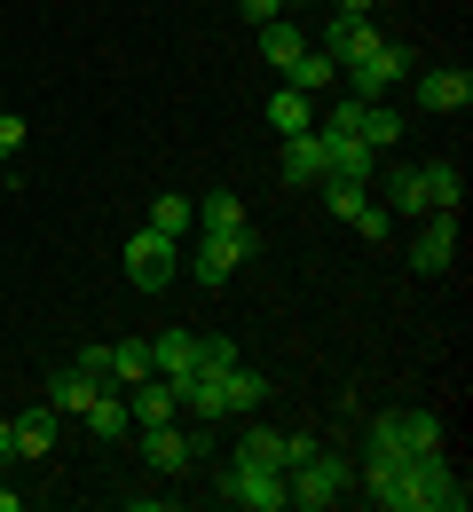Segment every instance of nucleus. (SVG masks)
I'll list each match as a JSON object with an SVG mask.
<instances>
[{"label":"nucleus","mask_w":473,"mask_h":512,"mask_svg":"<svg viewBox=\"0 0 473 512\" xmlns=\"http://www.w3.org/2000/svg\"><path fill=\"white\" fill-rule=\"evenodd\" d=\"M363 489H371V505H387V512H466V481L450 473L442 449H418V457L371 449L363 457Z\"/></svg>","instance_id":"f257e3e1"},{"label":"nucleus","mask_w":473,"mask_h":512,"mask_svg":"<svg viewBox=\"0 0 473 512\" xmlns=\"http://www.w3.org/2000/svg\"><path fill=\"white\" fill-rule=\"evenodd\" d=\"M284 497H292V512H332L339 497H347V457H339V449H316V457L284 465Z\"/></svg>","instance_id":"f03ea898"},{"label":"nucleus","mask_w":473,"mask_h":512,"mask_svg":"<svg viewBox=\"0 0 473 512\" xmlns=\"http://www.w3.org/2000/svg\"><path fill=\"white\" fill-rule=\"evenodd\" d=\"M339 71H347V87H355L363 103H387V87H403L410 71H418V56H410L403 40H371L355 64H339Z\"/></svg>","instance_id":"7ed1b4c3"},{"label":"nucleus","mask_w":473,"mask_h":512,"mask_svg":"<svg viewBox=\"0 0 473 512\" xmlns=\"http://www.w3.org/2000/svg\"><path fill=\"white\" fill-rule=\"evenodd\" d=\"M174 268H182V245H174V237H158V229H135V237H127V284H135V292H166Z\"/></svg>","instance_id":"20e7f679"},{"label":"nucleus","mask_w":473,"mask_h":512,"mask_svg":"<svg viewBox=\"0 0 473 512\" xmlns=\"http://www.w3.org/2000/svg\"><path fill=\"white\" fill-rule=\"evenodd\" d=\"M221 497H229V505H245V512H292L284 473H276V465H245V457L221 473Z\"/></svg>","instance_id":"39448f33"},{"label":"nucleus","mask_w":473,"mask_h":512,"mask_svg":"<svg viewBox=\"0 0 473 512\" xmlns=\"http://www.w3.org/2000/svg\"><path fill=\"white\" fill-rule=\"evenodd\" d=\"M245 253H261V237H253V221H245V229H205V245L190 253V268H198V284L213 292V284H229V268H237Z\"/></svg>","instance_id":"423d86ee"},{"label":"nucleus","mask_w":473,"mask_h":512,"mask_svg":"<svg viewBox=\"0 0 473 512\" xmlns=\"http://www.w3.org/2000/svg\"><path fill=\"white\" fill-rule=\"evenodd\" d=\"M371 449L418 457V449H442V426H434V410H387V418L371 426Z\"/></svg>","instance_id":"0eeeda50"},{"label":"nucleus","mask_w":473,"mask_h":512,"mask_svg":"<svg viewBox=\"0 0 473 512\" xmlns=\"http://www.w3.org/2000/svg\"><path fill=\"white\" fill-rule=\"evenodd\" d=\"M135 434H142V465L150 473H190L198 465V434H182L174 418L166 426H135Z\"/></svg>","instance_id":"6e6552de"},{"label":"nucleus","mask_w":473,"mask_h":512,"mask_svg":"<svg viewBox=\"0 0 473 512\" xmlns=\"http://www.w3.org/2000/svg\"><path fill=\"white\" fill-rule=\"evenodd\" d=\"M316 142H324V182H363V190H371L379 150H363L355 134H324V127H316Z\"/></svg>","instance_id":"1a4fd4ad"},{"label":"nucleus","mask_w":473,"mask_h":512,"mask_svg":"<svg viewBox=\"0 0 473 512\" xmlns=\"http://www.w3.org/2000/svg\"><path fill=\"white\" fill-rule=\"evenodd\" d=\"M450 260H458V213H434V221L410 237V268H418V276H442Z\"/></svg>","instance_id":"9d476101"},{"label":"nucleus","mask_w":473,"mask_h":512,"mask_svg":"<svg viewBox=\"0 0 473 512\" xmlns=\"http://www.w3.org/2000/svg\"><path fill=\"white\" fill-rule=\"evenodd\" d=\"M418 103H426L434 119L466 111V103H473V71H466V64H458V71H418Z\"/></svg>","instance_id":"9b49d317"},{"label":"nucleus","mask_w":473,"mask_h":512,"mask_svg":"<svg viewBox=\"0 0 473 512\" xmlns=\"http://www.w3.org/2000/svg\"><path fill=\"white\" fill-rule=\"evenodd\" d=\"M371 40H379V32H371V16H332V24H324V40H316V48H324V56H332V64H355V56H363V48H371Z\"/></svg>","instance_id":"f8f14e48"},{"label":"nucleus","mask_w":473,"mask_h":512,"mask_svg":"<svg viewBox=\"0 0 473 512\" xmlns=\"http://www.w3.org/2000/svg\"><path fill=\"white\" fill-rule=\"evenodd\" d=\"M347 134H355V142H363V150H395V111H387V103H363V95H355V111H347Z\"/></svg>","instance_id":"ddd939ff"},{"label":"nucleus","mask_w":473,"mask_h":512,"mask_svg":"<svg viewBox=\"0 0 473 512\" xmlns=\"http://www.w3.org/2000/svg\"><path fill=\"white\" fill-rule=\"evenodd\" d=\"M190 355H198V331H158V339H150V371L166 386L190 379Z\"/></svg>","instance_id":"4468645a"},{"label":"nucleus","mask_w":473,"mask_h":512,"mask_svg":"<svg viewBox=\"0 0 473 512\" xmlns=\"http://www.w3.org/2000/svg\"><path fill=\"white\" fill-rule=\"evenodd\" d=\"M418 197H426V213H458L466 205V174L458 166H418Z\"/></svg>","instance_id":"2eb2a0df"},{"label":"nucleus","mask_w":473,"mask_h":512,"mask_svg":"<svg viewBox=\"0 0 473 512\" xmlns=\"http://www.w3.org/2000/svg\"><path fill=\"white\" fill-rule=\"evenodd\" d=\"M284 182H292V190L324 182V142H316V134H284Z\"/></svg>","instance_id":"dca6fc26"},{"label":"nucleus","mask_w":473,"mask_h":512,"mask_svg":"<svg viewBox=\"0 0 473 512\" xmlns=\"http://www.w3.org/2000/svg\"><path fill=\"white\" fill-rule=\"evenodd\" d=\"M332 79H339V64L324 56V48H316V40H308V48H300V56L284 64V87H300V95H324Z\"/></svg>","instance_id":"f3484780"},{"label":"nucleus","mask_w":473,"mask_h":512,"mask_svg":"<svg viewBox=\"0 0 473 512\" xmlns=\"http://www.w3.org/2000/svg\"><path fill=\"white\" fill-rule=\"evenodd\" d=\"M269 127H276V134H316V95L276 87V95H269Z\"/></svg>","instance_id":"a211bd4d"},{"label":"nucleus","mask_w":473,"mask_h":512,"mask_svg":"<svg viewBox=\"0 0 473 512\" xmlns=\"http://www.w3.org/2000/svg\"><path fill=\"white\" fill-rule=\"evenodd\" d=\"M95 394H103V379H87V371L71 363L64 379L48 386V410H56V418H87V402H95Z\"/></svg>","instance_id":"6ab92c4d"},{"label":"nucleus","mask_w":473,"mask_h":512,"mask_svg":"<svg viewBox=\"0 0 473 512\" xmlns=\"http://www.w3.org/2000/svg\"><path fill=\"white\" fill-rule=\"evenodd\" d=\"M127 418H135V426H166V418H174V386H166V379L127 386Z\"/></svg>","instance_id":"aec40b11"},{"label":"nucleus","mask_w":473,"mask_h":512,"mask_svg":"<svg viewBox=\"0 0 473 512\" xmlns=\"http://www.w3.org/2000/svg\"><path fill=\"white\" fill-rule=\"evenodd\" d=\"M300 48H308V32H300L292 16H276V24H261V64H269V71H284L292 56H300Z\"/></svg>","instance_id":"412c9836"},{"label":"nucleus","mask_w":473,"mask_h":512,"mask_svg":"<svg viewBox=\"0 0 473 512\" xmlns=\"http://www.w3.org/2000/svg\"><path fill=\"white\" fill-rule=\"evenodd\" d=\"M87 434H103V442H119V434H135V418H127V394H111V386H103V394L87 402Z\"/></svg>","instance_id":"4be33fe9"},{"label":"nucleus","mask_w":473,"mask_h":512,"mask_svg":"<svg viewBox=\"0 0 473 512\" xmlns=\"http://www.w3.org/2000/svg\"><path fill=\"white\" fill-rule=\"evenodd\" d=\"M150 371V339H111V386H142Z\"/></svg>","instance_id":"5701e85b"},{"label":"nucleus","mask_w":473,"mask_h":512,"mask_svg":"<svg viewBox=\"0 0 473 512\" xmlns=\"http://www.w3.org/2000/svg\"><path fill=\"white\" fill-rule=\"evenodd\" d=\"M8 426H16V457H48L56 449V410H24Z\"/></svg>","instance_id":"b1692460"},{"label":"nucleus","mask_w":473,"mask_h":512,"mask_svg":"<svg viewBox=\"0 0 473 512\" xmlns=\"http://www.w3.org/2000/svg\"><path fill=\"white\" fill-rule=\"evenodd\" d=\"M221 386H229V410H261V402H269V379H261V371H245V363H229Z\"/></svg>","instance_id":"393cba45"},{"label":"nucleus","mask_w":473,"mask_h":512,"mask_svg":"<svg viewBox=\"0 0 473 512\" xmlns=\"http://www.w3.org/2000/svg\"><path fill=\"white\" fill-rule=\"evenodd\" d=\"M190 221H198V205H190V197H158V205H150V229H158V237H174V245L190 237Z\"/></svg>","instance_id":"a878e982"},{"label":"nucleus","mask_w":473,"mask_h":512,"mask_svg":"<svg viewBox=\"0 0 473 512\" xmlns=\"http://www.w3.org/2000/svg\"><path fill=\"white\" fill-rule=\"evenodd\" d=\"M379 205H387L395 221H403V213H426V197H418V166H395V182H387V197H379Z\"/></svg>","instance_id":"bb28decb"},{"label":"nucleus","mask_w":473,"mask_h":512,"mask_svg":"<svg viewBox=\"0 0 473 512\" xmlns=\"http://www.w3.org/2000/svg\"><path fill=\"white\" fill-rule=\"evenodd\" d=\"M198 221H205V229H245V205H237V197H229V190H205Z\"/></svg>","instance_id":"cd10ccee"},{"label":"nucleus","mask_w":473,"mask_h":512,"mask_svg":"<svg viewBox=\"0 0 473 512\" xmlns=\"http://www.w3.org/2000/svg\"><path fill=\"white\" fill-rule=\"evenodd\" d=\"M229 363H237V347H229L221 331H205V339H198V355H190V371H213V379H221Z\"/></svg>","instance_id":"c85d7f7f"},{"label":"nucleus","mask_w":473,"mask_h":512,"mask_svg":"<svg viewBox=\"0 0 473 512\" xmlns=\"http://www.w3.org/2000/svg\"><path fill=\"white\" fill-rule=\"evenodd\" d=\"M355 229H363L371 245H387V237H395V213H387L379 197H363V213H355Z\"/></svg>","instance_id":"c756f323"},{"label":"nucleus","mask_w":473,"mask_h":512,"mask_svg":"<svg viewBox=\"0 0 473 512\" xmlns=\"http://www.w3.org/2000/svg\"><path fill=\"white\" fill-rule=\"evenodd\" d=\"M324 197H332V213H339V221H355L371 190H363V182H324Z\"/></svg>","instance_id":"7c9ffc66"},{"label":"nucleus","mask_w":473,"mask_h":512,"mask_svg":"<svg viewBox=\"0 0 473 512\" xmlns=\"http://www.w3.org/2000/svg\"><path fill=\"white\" fill-rule=\"evenodd\" d=\"M16 150H24V119H16V111H0V166H8Z\"/></svg>","instance_id":"2f4dec72"},{"label":"nucleus","mask_w":473,"mask_h":512,"mask_svg":"<svg viewBox=\"0 0 473 512\" xmlns=\"http://www.w3.org/2000/svg\"><path fill=\"white\" fill-rule=\"evenodd\" d=\"M79 371H87V379H103V386H111V347H79Z\"/></svg>","instance_id":"473e14b6"},{"label":"nucleus","mask_w":473,"mask_h":512,"mask_svg":"<svg viewBox=\"0 0 473 512\" xmlns=\"http://www.w3.org/2000/svg\"><path fill=\"white\" fill-rule=\"evenodd\" d=\"M237 8H245L253 24H276V16H284V0H237Z\"/></svg>","instance_id":"72a5a7b5"},{"label":"nucleus","mask_w":473,"mask_h":512,"mask_svg":"<svg viewBox=\"0 0 473 512\" xmlns=\"http://www.w3.org/2000/svg\"><path fill=\"white\" fill-rule=\"evenodd\" d=\"M379 0H332V16H371Z\"/></svg>","instance_id":"f704fd0d"},{"label":"nucleus","mask_w":473,"mask_h":512,"mask_svg":"<svg viewBox=\"0 0 473 512\" xmlns=\"http://www.w3.org/2000/svg\"><path fill=\"white\" fill-rule=\"evenodd\" d=\"M0 457H16V426L8 418H0Z\"/></svg>","instance_id":"c9c22d12"},{"label":"nucleus","mask_w":473,"mask_h":512,"mask_svg":"<svg viewBox=\"0 0 473 512\" xmlns=\"http://www.w3.org/2000/svg\"><path fill=\"white\" fill-rule=\"evenodd\" d=\"M284 8H308V0H284Z\"/></svg>","instance_id":"e433bc0d"},{"label":"nucleus","mask_w":473,"mask_h":512,"mask_svg":"<svg viewBox=\"0 0 473 512\" xmlns=\"http://www.w3.org/2000/svg\"><path fill=\"white\" fill-rule=\"evenodd\" d=\"M0 481H8V457H0Z\"/></svg>","instance_id":"4c0bfd02"},{"label":"nucleus","mask_w":473,"mask_h":512,"mask_svg":"<svg viewBox=\"0 0 473 512\" xmlns=\"http://www.w3.org/2000/svg\"><path fill=\"white\" fill-rule=\"evenodd\" d=\"M0 174H8V166H0Z\"/></svg>","instance_id":"58836bf2"}]
</instances>
